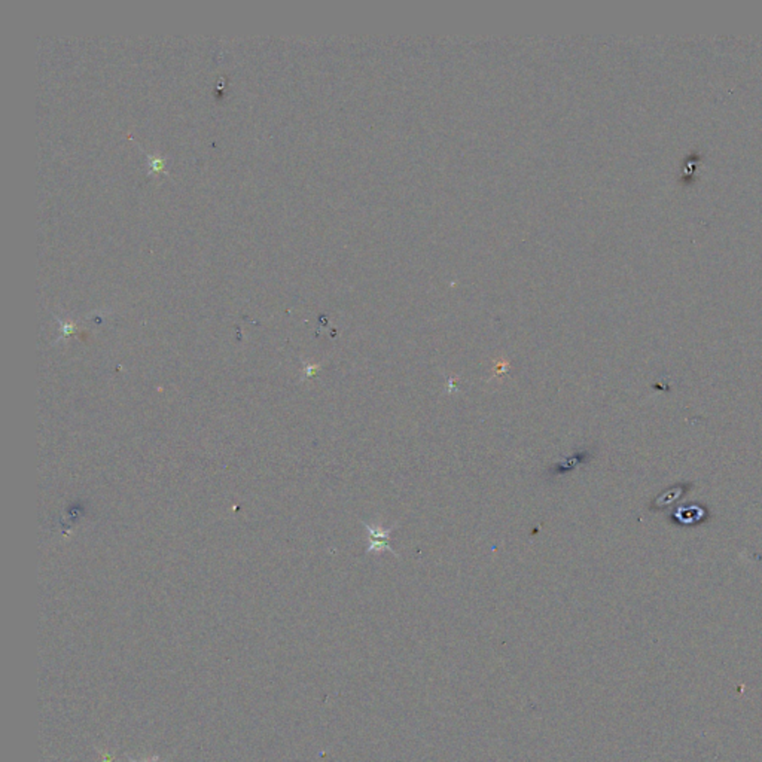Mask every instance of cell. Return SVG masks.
Here are the masks:
<instances>
[{
	"mask_svg": "<svg viewBox=\"0 0 762 762\" xmlns=\"http://www.w3.org/2000/svg\"><path fill=\"white\" fill-rule=\"evenodd\" d=\"M362 525L365 526V529L368 530V534H369V547L367 548V554H381V552H390L393 554L395 557H397V554L395 552V550L390 547V534L393 532V529L396 527V525H393L392 527H384L383 522H377V525H368V522H363Z\"/></svg>",
	"mask_w": 762,
	"mask_h": 762,
	"instance_id": "cell-1",
	"label": "cell"
},
{
	"mask_svg": "<svg viewBox=\"0 0 762 762\" xmlns=\"http://www.w3.org/2000/svg\"><path fill=\"white\" fill-rule=\"evenodd\" d=\"M127 759H129L130 762H156L158 759H160V756H158V755H154V756H151V758H147V759H143V761H135V759H133L131 756H127ZM166 762H167V761H166Z\"/></svg>",
	"mask_w": 762,
	"mask_h": 762,
	"instance_id": "cell-2",
	"label": "cell"
}]
</instances>
